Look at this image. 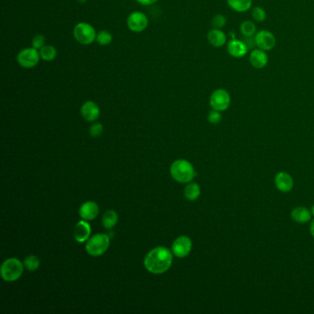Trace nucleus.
Segmentation results:
<instances>
[{
	"label": "nucleus",
	"mask_w": 314,
	"mask_h": 314,
	"mask_svg": "<svg viewBox=\"0 0 314 314\" xmlns=\"http://www.w3.org/2000/svg\"><path fill=\"white\" fill-rule=\"evenodd\" d=\"M23 264H24L27 270L30 271V272H34L40 267V260L35 255H29L28 257H26Z\"/></svg>",
	"instance_id": "25"
},
{
	"label": "nucleus",
	"mask_w": 314,
	"mask_h": 314,
	"mask_svg": "<svg viewBox=\"0 0 314 314\" xmlns=\"http://www.w3.org/2000/svg\"><path fill=\"white\" fill-rule=\"evenodd\" d=\"M201 195L200 186L195 182H189L184 189V196L190 201H195Z\"/></svg>",
	"instance_id": "20"
},
{
	"label": "nucleus",
	"mask_w": 314,
	"mask_h": 314,
	"mask_svg": "<svg viewBox=\"0 0 314 314\" xmlns=\"http://www.w3.org/2000/svg\"><path fill=\"white\" fill-rule=\"evenodd\" d=\"M110 238L106 234H95L86 243V251L91 256H101L108 250Z\"/></svg>",
	"instance_id": "4"
},
{
	"label": "nucleus",
	"mask_w": 314,
	"mask_h": 314,
	"mask_svg": "<svg viewBox=\"0 0 314 314\" xmlns=\"http://www.w3.org/2000/svg\"><path fill=\"white\" fill-rule=\"evenodd\" d=\"M113 41V35L111 34V32L108 31H101V32H97L96 35V42L101 46H107L112 43Z\"/></svg>",
	"instance_id": "24"
},
{
	"label": "nucleus",
	"mask_w": 314,
	"mask_h": 314,
	"mask_svg": "<svg viewBox=\"0 0 314 314\" xmlns=\"http://www.w3.org/2000/svg\"><path fill=\"white\" fill-rule=\"evenodd\" d=\"M90 233L91 229L87 220H80L77 223L74 229V238L79 243L85 242L86 240H88Z\"/></svg>",
	"instance_id": "14"
},
{
	"label": "nucleus",
	"mask_w": 314,
	"mask_h": 314,
	"mask_svg": "<svg viewBox=\"0 0 314 314\" xmlns=\"http://www.w3.org/2000/svg\"><path fill=\"white\" fill-rule=\"evenodd\" d=\"M78 1H79V2H80V3H84V2H85V1H86V0H78Z\"/></svg>",
	"instance_id": "34"
},
{
	"label": "nucleus",
	"mask_w": 314,
	"mask_h": 314,
	"mask_svg": "<svg viewBox=\"0 0 314 314\" xmlns=\"http://www.w3.org/2000/svg\"><path fill=\"white\" fill-rule=\"evenodd\" d=\"M254 42L255 45L259 49L264 51H269L275 47L277 44V40L275 35L266 30H263L260 32H256L254 36Z\"/></svg>",
	"instance_id": "10"
},
{
	"label": "nucleus",
	"mask_w": 314,
	"mask_h": 314,
	"mask_svg": "<svg viewBox=\"0 0 314 314\" xmlns=\"http://www.w3.org/2000/svg\"><path fill=\"white\" fill-rule=\"evenodd\" d=\"M229 6L236 12H245L252 5V0H227Z\"/></svg>",
	"instance_id": "19"
},
{
	"label": "nucleus",
	"mask_w": 314,
	"mask_h": 314,
	"mask_svg": "<svg viewBox=\"0 0 314 314\" xmlns=\"http://www.w3.org/2000/svg\"><path fill=\"white\" fill-rule=\"evenodd\" d=\"M250 62L254 69L261 70L268 63V56L265 51L262 49H254L251 51L250 55Z\"/></svg>",
	"instance_id": "16"
},
{
	"label": "nucleus",
	"mask_w": 314,
	"mask_h": 314,
	"mask_svg": "<svg viewBox=\"0 0 314 314\" xmlns=\"http://www.w3.org/2000/svg\"><path fill=\"white\" fill-rule=\"evenodd\" d=\"M221 119H222V115H221V113L219 111L213 110V111H211L210 113H208V120L210 124L217 125V124L220 123Z\"/></svg>",
	"instance_id": "29"
},
{
	"label": "nucleus",
	"mask_w": 314,
	"mask_h": 314,
	"mask_svg": "<svg viewBox=\"0 0 314 314\" xmlns=\"http://www.w3.org/2000/svg\"><path fill=\"white\" fill-rule=\"evenodd\" d=\"M248 46L246 45L243 41H239L236 39H233L229 42L228 46H227V50L228 53L235 58H239V57H243L247 54L248 51Z\"/></svg>",
	"instance_id": "13"
},
{
	"label": "nucleus",
	"mask_w": 314,
	"mask_h": 314,
	"mask_svg": "<svg viewBox=\"0 0 314 314\" xmlns=\"http://www.w3.org/2000/svg\"><path fill=\"white\" fill-rule=\"evenodd\" d=\"M149 25V19L146 14L141 11H134L127 18V26L133 32H144Z\"/></svg>",
	"instance_id": "8"
},
{
	"label": "nucleus",
	"mask_w": 314,
	"mask_h": 314,
	"mask_svg": "<svg viewBox=\"0 0 314 314\" xmlns=\"http://www.w3.org/2000/svg\"><path fill=\"white\" fill-rule=\"evenodd\" d=\"M208 43L214 47H222L226 44L227 36L225 32L220 29H212L208 33Z\"/></svg>",
	"instance_id": "17"
},
{
	"label": "nucleus",
	"mask_w": 314,
	"mask_h": 314,
	"mask_svg": "<svg viewBox=\"0 0 314 314\" xmlns=\"http://www.w3.org/2000/svg\"><path fill=\"white\" fill-rule=\"evenodd\" d=\"M102 132H103V127L100 123H96L94 125L90 126V128H89V134L93 138L100 137Z\"/></svg>",
	"instance_id": "30"
},
{
	"label": "nucleus",
	"mask_w": 314,
	"mask_h": 314,
	"mask_svg": "<svg viewBox=\"0 0 314 314\" xmlns=\"http://www.w3.org/2000/svg\"><path fill=\"white\" fill-rule=\"evenodd\" d=\"M137 1L142 6H151L154 3H156L157 0H137Z\"/></svg>",
	"instance_id": "31"
},
{
	"label": "nucleus",
	"mask_w": 314,
	"mask_h": 314,
	"mask_svg": "<svg viewBox=\"0 0 314 314\" xmlns=\"http://www.w3.org/2000/svg\"><path fill=\"white\" fill-rule=\"evenodd\" d=\"M41 59L40 52L33 47H27L20 50L17 56V61L23 69H33L37 66Z\"/></svg>",
	"instance_id": "6"
},
{
	"label": "nucleus",
	"mask_w": 314,
	"mask_h": 314,
	"mask_svg": "<svg viewBox=\"0 0 314 314\" xmlns=\"http://www.w3.org/2000/svg\"><path fill=\"white\" fill-rule=\"evenodd\" d=\"M82 117L88 122H94L100 116V108L98 104L92 101H88L83 103L81 107Z\"/></svg>",
	"instance_id": "11"
},
{
	"label": "nucleus",
	"mask_w": 314,
	"mask_h": 314,
	"mask_svg": "<svg viewBox=\"0 0 314 314\" xmlns=\"http://www.w3.org/2000/svg\"><path fill=\"white\" fill-rule=\"evenodd\" d=\"M311 211H312V214H313V216H314V205L312 207V209H311Z\"/></svg>",
	"instance_id": "33"
},
{
	"label": "nucleus",
	"mask_w": 314,
	"mask_h": 314,
	"mask_svg": "<svg viewBox=\"0 0 314 314\" xmlns=\"http://www.w3.org/2000/svg\"><path fill=\"white\" fill-rule=\"evenodd\" d=\"M23 265L17 258L6 259L1 266V277L6 282L18 280L23 273Z\"/></svg>",
	"instance_id": "3"
},
{
	"label": "nucleus",
	"mask_w": 314,
	"mask_h": 314,
	"mask_svg": "<svg viewBox=\"0 0 314 314\" xmlns=\"http://www.w3.org/2000/svg\"><path fill=\"white\" fill-rule=\"evenodd\" d=\"M227 19L223 15H215L212 19V26L215 29H221L226 25Z\"/></svg>",
	"instance_id": "27"
},
{
	"label": "nucleus",
	"mask_w": 314,
	"mask_h": 314,
	"mask_svg": "<svg viewBox=\"0 0 314 314\" xmlns=\"http://www.w3.org/2000/svg\"><path fill=\"white\" fill-rule=\"evenodd\" d=\"M40 56L44 61L51 62V61L56 59L57 56V51L56 47L53 45H44L43 48L40 49Z\"/></svg>",
	"instance_id": "22"
},
{
	"label": "nucleus",
	"mask_w": 314,
	"mask_h": 314,
	"mask_svg": "<svg viewBox=\"0 0 314 314\" xmlns=\"http://www.w3.org/2000/svg\"><path fill=\"white\" fill-rule=\"evenodd\" d=\"M275 184L280 192L288 193L293 188L294 182L293 178L288 172L280 171L275 177Z\"/></svg>",
	"instance_id": "12"
},
{
	"label": "nucleus",
	"mask_w": 314,
	"mask_h": 314,
	"mask_svg": "<svg viewBox=\"0 0 314 314\" xmlns=\"http://www.w3.org/2000/svg\"><path fill=\"white\" fill-rule=\"evenodd\" d=\"M312 211L304 207L295 208L291 212L292 220L298 223H306L312 220Z\"/></svg>",
	"instance_id": "18"
},
{
	"label": "nucleus",
	"mask_w": 314,
	"mask_h": 314,
	"mask_svg": "<svg viewBox=\"0 0 314 314\" xmlns=\"http://www.w3.org/2000/svg\"><path fill=\"white\" fill-rule=\"evenodd\" d=\"M240 32L244 37H253L256 34V26L251 20H245L240 25Z\"/></svg>",
	"instance_id": "23"
},
{
	"label": "nucleus",
	"mask_w": 314,
	"mask_h": 314,
	"mask_svg": "<svg viewBox=\"0 0 314 314\" xmlns=\"http://www.w3.org/2000/svg\"><path fill=\"white\" fill-rule=\"evenodd\" d=\"M232 99L231 95L224 88H218L215 89L209 99L210 106L216 111L223 112L231 105Z\"/></svg>",
	"instance_id": "7"
},
{
	"label": "nucleus",
	"mask_w": 314,
	"mask_h": 314,
	"mask_svg": "<svg viewBox=\"0 0 314 314\" xmlns=\"http://www.w3.org/2000/svg\"><path fill=\"white\" fill-rule=\"evenodd\" d=\"M73 34L76 40L83 45L91 44L96 41V31L88 22H79L74 27Z\"/></svg>",
	"instance_id": "5"
},
{
	"label": "nucleus",
	"mask_w": 314,
	"mask_h": 314,
	"mask_svg": "<svg viewBox=\"0 0 314 314\" xmlns=\"http://www.w3.org/2000/svg\"><path fill=\"white\" fill-rule=\"evenodd\" d=\"M310 232H311V234H312V236L314 238V220L313 222H312V224H311V227H310Z\"/></svg>",
	"instance_id": "32"
},
{
	"label": "nucleus",
	"mask_w": 314,
	"mask_h": 314,
	"mask_svg": "<svg viewBox=\"0 0 314 314\" xmlns=\"http://www.w3.org/2000/svg\"><path fill=\"white\" fill-rule=\"evenodd\" d=\"M32 45L33 48L40 50L45 45V38L43 34H37L32 38Z\"/></svg>",
	"instance_id": "28"
},
{
	"label": "nucleus",
	"mask_w": 314,
	"mask_h": 314,
	"mask_svg": "<svg viewBox=\"0 0 314 314\" xmlns=\"http://www.w3.org/2000/svg\"><path fill=\"white\" fill-rule=\"evenodd\" d=\"M99 207L95 202H85L79 208V216L83 220H93L99 215Z\"/></svg>",
	"instance_id": "15"
},
{
	"label": "nucleus",
	"mask_w": 314,
	"mask_h": 314,
	"mask_svg": "<svg viewBox=\"0 0 314 314\" xmlns=\"http://www.w3.org/2000/svg\"><path fill=\"white\" fill-rule=\"evenodd\" d=\"M172 264V253L166 248L158 246L151 250L145 258V268L155 275L163 274L169 270Z\"/></svg>",
	"instance_id": "1"
},
{
	"label": "nucleus",
	"mask_w": 314,
	"mask_h": 314,
	"mask_svg": "<svg viewBox=\"0 0 314 314\" xmlns=\"http://www.w3.org/2000/svg\"><path fill=\"white\" fill-rule=\"evenodd\" d=\"M251 16L253 19L257 22H262L264 21L266 18V12L263 7L261 6H254L251 10Z\"/></svg>",
	"instance_id": "26"
},
{
	"label": "nucleus",
	"mask_w": 314,
	"mask_h": 314,
	"mask_svg": "<svg viewBox=\"0 0 314 314\" xmlns=\"http://www.w3.org/2000/svg\"><path fill=\"white\" fill-rule=\"evenodd\" d=\"M193 243L187 236H180L173 241L171 246L172 253L179 258L186 257L192 250Z\"/></svg>",
	"instance_id": "9"
},
{
	"label": "nucleus",
	"mask_w": 314,
	"mask_h": 314,
	"mask_svg": "<svg viewBox=\"0 0 314 314\" xmlns=\"http://www.w3.org/2000/svg\"><path fill=\"white\" fill-rule=\"evenodd\" d=\"M118 221V215L114 210H107L102 217V225L105 229L111 230L116 225Z\"/></svg>",
	"instance_id": "21"
},
{
	"label": "nucleus",
	"mask_w": 314,
	"mask_h": 314,
	"mask_svg": "<svg viewBox=\"0 0 314 314\" xmlns=\"http://www.w3.org/2000/svg\"><path fill=\"white\" fill-rule=\"evenodd\" d=\"M170 175L180 183H189L196 176L195 168L186 159H177L170 166Z\"/></svg>",
	"instance_id": "2"
}]
</instances>
